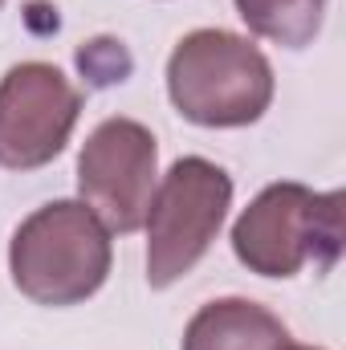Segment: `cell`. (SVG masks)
Returning <instances> with one entry per match:
<instances>
[{"mask_svg": "<svg viewBox=\"0 0 346 350\" xmlns=\"http://www.w3.org/2000/svg\"><path fill=\"white\" fill-rule=\"evenodd\" d=\"M110 232L82 200H53L21 220L8 245L12 285L37 306H82L110 277Z\"/></svg>", "mask_w": 346, "mask_h": 350, "instance_id": "6da1fadb", "label": "cell"}, {"mask_svg": "<svg viewBox=\"0 0 346 350\" xmlns=\"http://www.w3.org/2000/svg\"><path fill=\"white\" fill-rule=\"evenodd\" d=\"M168 94L196 126H249L273 102V66L241 33L196 29L168 57Z\"/></svg>", "mask_w": 346, "mask_h": 350, "instance_id": "7a4b0ae2", "label": "cell"}, {"mask_svg": "<svg viewBox=\"0 0 346 350\" xmlns=\"http://www.w3.org/2000/svg\"><path fill=\"white\" fill-rule=\"evenodd\" d=\"M343 191L306 183H269L232 224V253L257 277H297L306 265L334 269L343 257Z\"/></svg>", "mask_w": 346, "mask_h": 350, "instance_id": "3957f363", "label": "cell"}, {"mask_svg": "<svg viewBox=\"0 0 346 350\" xmlns=\"http://www.w3.org/2000/svg\"><path fill=\"white\" fill-rule=\"evenodd\" d=\"M232 208V175L204 155L175 159L163 183H155L151 208H147V285L168 289L179 277H187L212 241L220 237V224Z\"/></svg>", "mask_w": 346, "mask_h": 350, "instance_id": "277c9868", "label": "cell"}, {"mask_svg": "<svg viewBox=\"0 0 346 350\" xmlns=\"http://www.w3.org/2000/svg\"><path fill=\"white\" fill-rule=\"evenodd\" d=\"M159 175L155 135L139 118H106L90 131L78 155L82 204L106 224V232H135L147 220Z\"/></svg>", "mask_w": 346, "mask_h": 350, "instance_id": "5b68a950", "label": "cell"}, {"mask_svg": "<svg viewBox=\"0 0 346 350\" xmlns=\"http://www.w3.org/2000/svg\"><path fill=\"white\" fill-rule=\"evenodd\" d=\"M82 114L78 86L49 62H21L0 78V167L37 172L53 163Z\"/></svg>", "mask_w": 346, "mask_h": 350, "instance_id": "8992f818", "label": "cell"}, {"mask_svg": "<svg viewBox=\"0 0 346 350\" xmlns=\"http://www.w3.org/2000/svg\"><path fill=\"white\" fill-rule=\"evenodd\" d=\"M285 342L293 338L273 310L249 297H220L196 310L179 350H281Z\"/></svg>", "mask_w": 346, "mask_h": 350, "instance_id": "52a82bcc", "label": "cell"}, {"mask_svg": "<svg viewBox=\"0 0 346 350\" xmlns=\"http://www.w3.org/2000/svg\"><path fill=\"white\" fill-rule=\"evenodd\" d=\"M330 0H237V16L273 45L285 49H306L326 21Z\"/></svg>", "mask_w": 346, "mask_h": 350, "instance_id": "ba28073f", "label": "cell"}, {"mask_svg": "<svg viewBox=\"0 0 346 350\" xmlns=\"http://www.w3.org/2000/svg\"><path fill=\"white\" fill-rule=\"evenodd\" d=\"M281 350H322V347H297V342H285Z\"/></svg>", "mask_w": 346, "mask_h": 350, "instance_id": "9c48e42d", "label": "cell"}, {"mask_svg": "<svg viewBox=\"0 0 346 350\" xmlns=\"http://www.w3.org/2000/svg\"><path fill=\"white\" fill-rule=\"evenodd\" d=\"M0 8H4V0H0Z\"/></svg>", "mask_w": 346, "mask_h": 350, "instance_id": "30bf717a", "label": "cell"}]
</instances>
